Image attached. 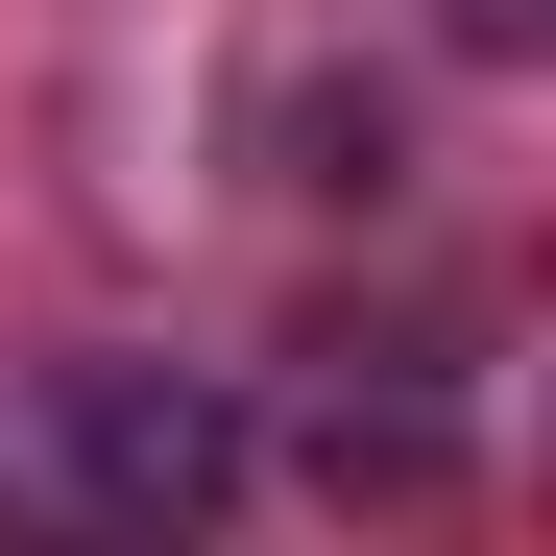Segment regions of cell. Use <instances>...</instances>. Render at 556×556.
<instances>
[{
  "label": "cell",
  "mask_w": 556,
  "mask_h": 556,
  "mask_svg": "<svg viewBox=\"0 0 556 556\" xmlns=\"http://www.w3.org/2000/svg\"><path fill=\"white\" fill-rule=\"evenodd\" d=\"M242 388H194V363H49L25 412H0V484L25 508H98V532H218L242 508Z\"/></svg>",
  "instance_id": "1"
},
{
  "label": "cell",
  "mask_w": 556,
  "mask_h": 556,
  "mask_svg": "<svg viewBox=\"0 0 556 556\" xmlns=\"http://www.w3.org/2000/svg\"><path fill=\"white\" fill-rule=\"evenodd\" d=\"M435 25H459V49H532V25H556V0H435Z\"/></svg>",
  "instance_id": "2"
}]
</instances>
